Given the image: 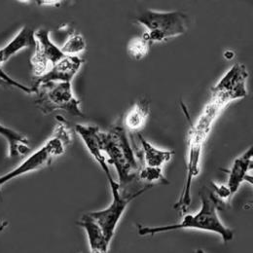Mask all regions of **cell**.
<instances>
[{"label": "cell", "mask_w": 253, "mask_h": 253, "mask_svg": "<svg viewBox=\"0 0 253 253\" xmlns=\"http://www.w3.org/2000/svg\"><path fill=\"white\" fill-rule=\"evenodd\" d=\"M227 107L220 100L211 97L209 103L205 106L203 112L197 119L195 124H191L188 132V155L186 164V179L180 198L174 205L175 210H179L183 214L186 213L191 205L192 183L199 175L201 169V158L204 144L206 143L211 126L218 118L222 111Z\"/></svg>", "instance_id": "6da1fadb"}, {"label": "cell", "mask_w": 253, "mask_h": 253, "mask_svg": "<svg viewBox=\"0 0 253 253\" xmlns=\"http://www.w3.org/2000/svg\"><path fill=\"white\" fill-rule=\"evenodd\" d=\"M202 206L199 211L195 214H185L183 219L177 224L148 227L138 226V235L140 236H154L156 234L181 230V229H195L207 231L217 234L221 237L223 243H229L234 239V232L222 223L217 210H220L219 205L214 199L212 192L206 188L201 193Z\"/></svg>", "instance_id": "7a4b0ae2"}, {"label": "cell", "mask_w": 253, "mask_h": 253, "mask_svg": "<svg viewBox=\"0 0 253 253\" xmlns=\"http://www.w3.org/2000/svg\"><path fill=\"white\" fill-rule=\"evenodd\" d=\"M98 139L102 153L108 157L107 163L113 165L117 170L118 183L123 191L137 176L140 169L126 128L119 123L115 124L109 131L99 130Z\"/></svg>", "instance_id": "3957f363"}, {"label": "cell", "mask_w": 253, "mask_h": 253, "mask_svg": "<svg viewBox=\"0 0 253 253\" xmlns=\"http://www.w3.org/2000/svg\"><path fill=\"white\" fill-rule=\"evenodd\" d=\"M57 126L55 127L53 135L45 142V144L32 153L29 158L26 159L13 170L0 176V191L7 182L29 172L36 171L46 167H49L53 159L63 155L67 145L71 142L70 128L62 116H57Z\"/></svg>", "instance_id": "277c9868"}, {"label": "cell", "mask_w": 253, "mask_h": 253, "mask_svg": "<svg viewBox=\"0 0 253 253\" xmlns=\"http://www.w3.org/2000/svg\"><path fill=\"white\" fill-rule=\"evenodd\" d=\"M187 16L178 11L157 12L145 10L136 18V22L145 27L142 37L151 43H160L184 34L188 30Z\"/></svg>", "instance_id": "5b68a950"}, {"label": "cell", "mask_w": 253, "mask_h": 253, "mask_svg": "<svg viewBox=\"0 0 253 253\" xmlns=\"http://www.w3.org/2000/svg\"><path fill=\"white\" fill-rule=\"evenodd\" d=\"M34 94L35 104L41 112L49 115L57 110H63L71 116L85 117L81 108L80 100L72 92L71 83L50 82L38 86Z\"/></svg>", "instance_id": "8992f818"}, {"label": "cell", "mask_w": 253, "mask_h": 253, "mask_svg": "<svg viewBox=\"0 0 253 253\" xmlns=\"http://www.w3.org/2000/svg\"><path fill=\"white\" fill-rule=\"evenodd\" d=\"M109 186L112 193V201L109 207L102 211L89 212V214L99 225L106 240L110 243L115 234L117 225L126 211L127 205L133 199L137 198L138 196L143 194L145 191L150 189L153 185L148 184L142 189L137 190L126 195L124 191H121L119 183L114 179L109 182Z\"/></svg>", "instance_id": "52a82bcc"}, {"label": "cell", "mask_w": 253, "mask_h": 253, "mask_svg": "<svg viewBox=\"0 0 253 253\" xmlns=\"http://www.w3.org/2000/svg\"><path fill=\"white\" fill-rule=\"evenodd\" d=\"M249 76L250 74L244 64H234L211 89V97L227 105L233 100L246 97L248 95L247 82Z\"/></svg>", "instance_id": "ba28073f"}, {"label": "cell", "mask_w": 253, "mask_h": 253, "mask_svg": "<svg viewBox=\"0 0 253 253\" xmlns=\"http://www.w3.org/2000/svg\"><path fill=\"white\" fill-rule=\"evenodd\" d=\"M35 52L31 59L34 78L41 77L62 61L65 55L50 38V32L40 29L34 33Z\"/></svg>", "instance_id": "9c48e42d"}, {"label": "cell", "mask_w": 253, "mask_h": 253, "mask_svg": "<svg viewBox=\"0 0 253 253\" xmlns=\"http://www.w3.org/2000/svg\"><path fill=\"white\" fill-rule=\"evenodd\" d=\"M82 63L83 61L78 56H65L62 61L53 66L43 76L33 79L31 87L32 94H34L35 89L41 84L50 82L71 83V81L79 71Z\"/></svg>", "instance_id": "30bf717a"}, {"label": "cell", "mask_w": 253, "mask_h": 253, "mask_svg": "<svg viewBox=\"0 0 253 253\" xmlns=\"http://www.w3.org/2000/svg\"><path fill=\"white\" fill-rule=\"evenodd\" d=\"M76 132L80 135L83 142L85 143L87 149L95 159V162L99 165L101 169L104 171L107 180L110 181L113 179L110 169L108 166V163L104 154L102 153L100 146H99V139H98V133H99V127L95 126H85V125H76L75 126Z\"/></svg>", "instance_id": "8fae6325"}, {"label": "cell", "mask_w": 253, "mask_h": 253, "mask_svg": "<svg viewBox=\"0 0 253 253\" xmlns=\"http://www.w3.org/2000/svg\"><path fill=\"white\" fill-rule=\"evenodd\" d=\"M253 146L248 149L242 156L236 159L229 171V177L226 186L234 195L244 181H250L253 183V176L249 175L250 169L253 168Z\"/></svg>", "instance_id": "7c38bea8"}, {"label": "cell", "mask_w": 253, "mask_h": 253, "mask_svg": "<svg viewBox=\"0 0 253 253\" xmlns=\"http://www.w3.org/2000/svg\"><path fill=\"white\" fill-rule=\"evenodd\" d=\"M77 224L83 227L87 233L90 253H107L110 243L106 240L101 228L89 213L84 214Z\"/></svg>", "instance_id": "4fadbf2b"}, {"label": "cell", "mask_w": 253, "mask_h": 253, "mask_svg": "<svg viewBox=\"0 0 253 253\" xmlns=\"http://www.w3.org/2000/svg\"><path fill=\"white\" fill-rule=\"evenodd\" d=\"M35 32L30 27H24L18 34L2 49H0V66L18 52L27 48H35ZM0 70H2L0 68Z\"/></svg>", "instance_id": "5bb4252c"}, {"label": "cell", "mask_w": 253, "mask_h": 253, "mask_svg": "<svg viewBox=\"0 0 253 253\" xmlns=\"http://www.w3.org/2000/svg\"><path fill=\"white\" fill-rule=\"evenodd\" d=\"M138 139V145L142 151V157L144 161L145 167L150 168H159L162 169L164 165L169 163L174 155L173 150H162L153 146L148 142L140 132L136 133Z\"/></svg>", "instance_id": "9a60e30c"}, {"label": "cell", "mask_w": 253, "mask_h": 253, "mask_svg": "<svg viewBox=\"0 0 253 253\" xmlns=\"http://www.w3.org/2000/svg\"><path fill=\"white\" fill-rule=\"evenodd\" d=\"M149 116V102L147 99L137 101L126 113L124 119V127L130 134L138 133L146 125Z\"/></svg>", "instance_id": "2e32d148"}, {"label": "cell", "mask_w": 253, "mask_h": 253, "mask_svg": "<svg viewBox=\"0 0 253 253\" xmlns=\"http://www.w3.org/2000/svg\"><path fill=\"white\" fill-rule=\"evenodd\" d=\"M0 134L4 136L9 143V156L11 158L18 157V156H25L29 153V151H31V147L29 145L30 141L25 135L7 126H4L1 124H0Z\"/></svg>", "instance_id": "e0dca14e"}, {"label": "cell", "mask_w": 253, "mask_h": 253, "mask_svg": "<svg viewBox=\"0 0 253 253\" xmlns=\"http://www.w3.org/2000/svg\"><path fill=\"white\" fill-rule=\"evenodd\" d=\"M86 49V42L81 34L73 33L65 41L61 50L65 56H76Z\"/></svg>", "instance_id": "ac0fdd59"}, {"label": "cell", "mask_w": 253, "mask_h": 253, "mask_svg": "<svg viewBox=\"0 0 253 253\" xmlns=\"http://www.w3.org/2000/svg\"><path fill=\"white\" fill-rule=\"evenodd\" d=\"M150 43L142 36L131 39L127 45V53L130 58L134 60L144 59L149 51Z\"/></svg>", "instance_id": "d6986e66"}, {"label": "cell", "mask_w": 253, "mask_h": 253, "mask_svg": "<svg viewBox=\"0 0 253 253\" xmlns=\"http://www.w3.org/2000/svg\"><path fill=\"white\" fill-rule=\"evenodd\" d=\"M137 176L141 181H145L146 183H149L151 185H153L156 182H162L166 184L169 183V181L167 180L163 173V169L159 168H150L144 166L143 168L139 169Z\"/></svg>", "instance_id": "ffe728a7"}, {"label": "cell", "mask_w": 253, "mask_h": 253, "mask_svg": "<svg viewBox=\"0 0 253 253\" xmlns=\"http://www.w3.org/2000/svg\"><path fill=\"white\" fill-rule=\"evenodd\" d=\"M0 85L10 86V87H16L17 89H20L24 91L27 94H32V88L28 87L26 85H23L16 80L12 79L10 76H8L3 70H0Z\"/></svg>", "instance_id": "44dd1931"}, {"label": "cell", "mask_w": 253, "mask_h": 253, "mask_svg": "<svg viewBox=\"0 0 253 253\" xmlns=\"http://www.w3.org/2000/svg\"><path fill=\"white\" fill-rule=\"evenodd\" d=\"M234 57H235V53H234L233 51H231V50H228V51H226V52L224 53V58H225L226 60H228V61L234 59Z\"/></svg>", "instance_id": "7402d4cb"}, {"label": "cell", "mask_w": 253, "mask_h": 253, "mask_svg": "<svg viewBox=\"0 0 253 253\" xmlns=\"http://www.w3.org/2000/svg\"><path fill=\"white\" fill-rule=\"evenodd\" d=\"M8 226V222L7 221H1L0 222V233Z\"/></svg>", "instance_id": "603a6c76"}]
</instances>
